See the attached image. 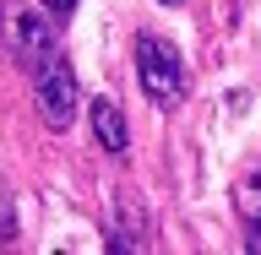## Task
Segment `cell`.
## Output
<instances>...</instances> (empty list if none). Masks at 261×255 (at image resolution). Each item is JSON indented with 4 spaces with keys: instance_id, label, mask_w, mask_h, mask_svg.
Here are the masks:
<instances>
[{
    "instance_id": "6da1fadb",
    "label": "cell",
    "mask_w": 261,
    "mask_h": 255,
    "mask_svg": "<svg viewBox=\"0 0 261 255\" xmlns=\"http://www.w3.org/2000/svg\"><path fill=\"white\" fill-rule=\"evenodd\" d=\"M0 38H6V49H11L22 65H33V71H38L49 54H60V49H55V22L38 16L33 6H22V0H0Z\"/></svg>"
},
{
    "instance_id": "7a4b0ae2",
    "label": "cell",
    "mask_w": 261,
    "mask_h": 255,
    "mask_svg": "<svg viewBox=\"0 0 261 255\" xmlns=\"http://www.w3.org/2000/svg\"><path fill=\"white\" fill-rule=\"evenodd\" d=\"M136 76H142L147 98L163 103V109H174L179 98H185V65H179V54L163 44V38H152V33L136 38Z\"/></svg>"
},
{
    "instance_id": "3957f363",
    "label": "cell",
    "mask_w": 261,
    "mask_h": 255,
    "mask_svg": "<svg viewBox=\"0 0 261 255\" xmlns=\"http://www.w3.org/2000/svg\"><path fill=\"white\" fill-rule=\"evenodd\" d=\"M76 71H71V60H60V54H49L44 65H38V114H44L49 130H65L71 120H76Z\"/></svg>"
},
{
    "instance_id": "277c9868",
    "label": "cell",
    "mask_w": 261,
    "mask_h": 255,
    "mask_svg": "<svg viewBox=\"0 0 261 255\" xmlns=\"http://www.w3.org/2000/svg\"><path fill=\"white\" fill-rule=\"evenodd\" d=\"M114 250H152V223H147L136 190L114 195Z\"/></svg>"
},
{
    "instance_id": "5b68a950",
    "label": "cell",
    "mask_w": 261,
    "mask_h": 255,
    "mask_svg": "<svg viewBox=\"0 0 261 255\" xmlns=\"http://www.w3.org/2000/svg\"><path fill=\"white\" fill-rule=\"evenodd\" d=\"M93 136H98V147L103 152H125V114L114 109L109 98H93Z\"/></svg>"
},
{
    "instance_id": "8992f818",
    "label": "cell",
    "mask_w": 261,
    "mask_h": 255,
    "mask_svg": "<svg viewBox=\"0 0 261 255\" xmlns=\"http://www.w3.org/2000/svg\"><path fill=\"white\" fill-rule=\"evenodd\" d=\"M16 239V212H11V190L0 185V244Z\"/></svg>"
},
{
    "instance_id": "52a82bcc",
    "label": "cell",
    "mask_w": 261,
    "mask_h": 255,
    "mask_svg": "<svg viewBox=\"0 0 261 255\" xmlns=\"http://www.w3.org/2000/svg\"><path fill=\"white\" fill-rule=\"evenodd\" d=\"M245 228H250V234H245V250L261 255V207H256V212H245Z\"/></svg>"
},
{
    "instance_id": "ba28073f",
    "label": "cell",
    "mask_w": 261,
    "mask_h": 255,
    "mask_svg": "<svg viewBox=\"0 0 261 255\" xmlns=\"http://www.w3.org/2000/svg\"><path fill=\"white\" fill-rule=\"evenodd\" d=\"M44 6H49L55 16H71V11H76V0H44Z\"/></svg>"
},
{
    "instance_id": "9c48e42d",
    "label": "cell",
    "mask_w": 261,
    "mask_h": 255,
    "mask_svg": "<svg viewBox=\"0 0 261 255\" xmlns=\"http://www.w3.org/2000/svg\"><path fill=\"white\" fill-rule=\"evenodd\" d=\"M163 6H185V0H163Z\"/></svg>"
}]
</instances>
